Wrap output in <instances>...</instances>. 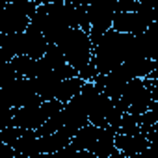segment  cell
I'll use <instances>...</instances> for the list:
<instances>
[{
	"label": "cell",
	"mask_w": 158,
	"mask_h": 158,
	"mask_svg": "<svg viewBox=\"0 0 158 158\" xmlns=\"http://www.w3.org/2000/svg\"><path fill=\"white\" fill-rule=\"evenodd\" d=\"M67 63L78 73L84 82H93L99 76L95 67V45L91 35L82 28H69L56 43Z\"/></svg>",
	"instance_id": "1"
},
{
	"label": "cell",
	"mask_w": 158,
	"mask_h": 158,
	"mask_svg": "<svg viewBox=\"0 0 158 158\" xmlns=\"http://www.w3.org/2000/svg\"><path fill=\"white\" fill-rule=\"evenodd\" d=\"M89 23H91V41L95 43L99 37H102L106 32L114 28V17H115V0H104V2H93L88 4Z\"/></svg>",
	"instance_id": "5"
},
{
	"label": "cell",
	"mask_w": 158,
	"mask_h": 158,
	"mask_svg": "<svg viewBox=\"0 0 158 158\" xmlns=\"http://www.w3.org/2000/svg\"><path fill=\"white\" fill-rule=\"evenodd\" d=\"M71 143H73V134L67 132L65 128H61V130L56 132V134L37 138L35 152H37V154H54V152H58V151L69 147Z\"/></svg>",
	"instance_id": "9"
},
{
	"label": "cell",
	"mask_w": 158,
	"mask_h": 158,
	"mask_svg": "<svg viewBox=\"0 0 158 158\" xmlns=\"http://www.w3.org/2000/svg\"><path fill=\"white\" fill-rule=\"evenodd\" d=\"M17 73L19 78H24V80H34V78L39 76V61L32 60L28 56H17L13 61H10Z\"/></svg>",
	"instance_id": "13"
},
{
	"label": "cell",
	"mask_w": 158,
	"mask_h": 158,
	"mask_svg": "<svg viewBox=\"0 0 158 158\" xmlns=\"http://www.w3.org/2000/svg\"><path fill=\"white\" fill-rule=\"evenodd\" d=\"M145 134H147V138H149V143H151V147L158 149V123H156L152 128H149Z\"/></svg>",
	"instance_id": "16"
},
{
	"label": "cell",
	"mask_w": 158,
	"mask_h": 158,
	"mask_svg": "<svg viewBox=\"0 0 158 158\" xmlns=\"http://www.w3.org/2000/svg\"><path fill=\"white\" fill-rule=\"evenodd\" d=\"M84 84H86V82L82 80L80 76H76V78H69V80H63V82L60 84L58 91H56V101H60V102H63V104L71 102L74 97L80 95V91H82Z\"/></svg>",
	"instance_id": "12"
},
{
	"label": "cell",
	"mask_w": 158,
	"mask_h": 158,
	"mask_svg": "<svg viewBox=\"0 0 158 158\" xmlns=\"http://www.w3.org/2000/svg\"><path fill=\"white\" fill-rule=\"evenodd\" d=\"M149 138L145 132H139V134H115V147L119 152H123L125 156L132 158L139 152H143L147 147H149Z\"/></svg>",
	"instance_id": "8"
},
{
	"label": "cell",
	"mask_w": 158,
	"mask_h": 158,
	"mask_svg": "<svg viewBox=\"0 0 158 158\" xmlns=\"http://www.w3.org/2000/svg\"><path fill=\"white\" fill-rule=\"evenodd\" d=\"M99 136H101V128L93 127V125H88L84 128H80L74 136H73V147L78 149V151H89L93 152L97 141H99Z\"/></svg>",
	"instance_id": "10"
},
{
	"label": "cell",
	"mask_w": 158,
	"mask_h": 158,
	"mask_svg": "<svg viewBox=\"0 0 158 158\" xmlns=\"http://www.w3.org/2000/svg\"><path fill=\"white\" fill-rule=\"evenodd\" d=\"M30 158H97V156L89 151H78L73 145H69V147L54 152V154H35V156H30Z\"/></svg>",
	"instance_id": "15"
},
{
	"label": "cell",
	"mask_w": 158,
	"mask_h": 158,
	"mask_svg": "<svg viewBox=\"0 0 158 158\" xmlns=\"http://www.w3.org/2000/svg\"><path fill=\"white\" fill-rule=\"evenodd\" d=\"M41 0H15L6 2L2 8V21H0V34L13 35V34H24L34 15L37 13V8Z\"/></svg>",
	"instance_id": "2"
},
{
	"label": "cell",
	"mask_w": 158,
	"mask_h": 158,
	"mask_svg": "<svg viewBox=\"0 0 158 158\" xmlns=\"http://www.w3.org/2000/svg\"><path fill=\"white\" fill-rule=\"evenodd\" d=\"M65 104L60 101H45L41 104L26 106L21 110H13V127L24 128V130H39L48 119L60 115L63 112Z\"/></svg>",
	"instance_id": "3"
},
{
	"label": "cell",
	"mask_w": 158,
	"mask_h": 158,
	"mask_svg": "<svg viewBox=\"0 0 158 158\" xmlns=\"http://www.w3.org/2000/svg\"><path fill=\"white\" fill-rule=\"evenodd\" d=\"M115 134L117 130L114 127H106V128H101V136H99V141L93 149V154L97 158H110L117 147H115Z\"/></svg>",
	"instance_id": "11"
},
{
	"label": "cell",
	"mask_w": 158,
	"mask_h": 158,
	"mask_svg": "<svg viewBox=\"0 0 158 158\" xmlns=\"http://www.w3.org/2000/svg\"><path fill=\"white\" fill-rule=\"evenodd\" d=\"M138 37H139V43H141L143 54L149 60L158 61V23H152L147 28V32L143 35H138Z\"/></svg>",
	"instance_id": "14"
},
{
	"label": "cell",
	"mask_w": 158,
	"mask_h": 158,
	"mask_svg": "<svg viewBox=\"0 0 158 158\" xmlns=\"http://www.w3.org/2000/svg\"><path fill=\"white\" fill-rule=\"evenodd\" d=\"M134 78L128 74V71L121 65L117 67L115 71H112L110 74H104V76H97L95 78V86L101 93H104L106 97L114 99V101H119L128 86V82H132Z\"/></svg>",
	"instance_id": "6"
},
{
	"label": "cell",
	"mask_w": 158,
	"mask_h": 158,
	"mask_svg": "<svg viewBox=\"0 0 158 158\" xmlns=\"http://www.w3.org/2000/svg\"><path fill=\"white\" fill-rule=\"evenodd\" d=\"M110 158H128V156H125L123 152H119V151H115V152H114V154H112Z\"/></svg>",
	"instance_id": "17"
},
{
	"label": "cell",
	"mask_w": 158,
	"mask_h": 158,
	"mask_svg": "<svg viewBox=\"0 0 158 158\" xmlns=\"http://www.w3.org/2000/svg\"><path fill=\"white\" fill-rule=\"evenodd\" d=\"M139 6H141V4H139ZM151 24H152L151 19H149L141 10H138V11L115 13V17H114V28H112V30H115V32H119V34H125V35H134V37H138V35H143Z\"/></svg>",
	"instance_id": "7"
},
{
	"label": "cell",
	"mask_w": 158,
	"mask_h": 158,
	"mask_svg": "<svg viewBox=\"0 0 158 158\" xmlns=\"http://www.w3.org/2000/svg\"><path fill=\"white\" fill-rule=\"evenodd\" d=\"M121 110L130 115H143L152 108V82L141 80V78H134L128 82L123 97L117 101Z\"/></svg>",
	"instance_id": "4"
}]
</instances>
